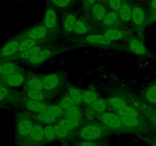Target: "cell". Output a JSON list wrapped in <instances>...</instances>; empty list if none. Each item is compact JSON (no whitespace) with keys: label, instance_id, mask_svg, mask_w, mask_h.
Instances as JSON below:
<instances>
[{"label":"cell","instance_id":"cell-9","mask_svg":"<svg viewBox=\"0 0 156 146\" xmlns=\"http://www.w3.org/2000/svg\"><path fill=\"white\" fill-rule=\"evenodd\" d=\"M84 40L88 43L101 46H111L112 43V42L103 34H89L84 38Z\"/></svg>","mask_w":156,"mask_h":146},{"label":"cell","instance_id":"cell-17","mask_svg":"<svg viewBox=\"0 0 156 146\" xmlns=\"http://www.w3.org/2000/svg\"><path fill=\"white\" fill-rule=\"evenodd\" d=\"M53 55V50H50V49H46V50H41L36 56H34V57L32 58L31 59H30L29 62L31 64H40L41 63V62H45L47 59H48L49 58L51 57Z\"/></svg>","mask_w":156,"mask_h":146},{"label":"cell","instance_id":"cell-48","mask_svg":"<svg viewBox=\"0 0 156 146\" xmlns=\"http://www.w3.org/2000/svg\"><path fill=\"white\" fill-rule=\"evenodd\" d=\"M2 66L0 65V75H2Z\"/></svg>","mask_w":156,"mask_h":146},{"label":"cell","instance_id":"cell-45","mask_svg":"<svg viewBox=\"0 0 156 146\" xmlns=\"http://www.w3.org/2000/svg\"><path fill=\"white\" fill-rule=\"evenodd\" d=\"M155 21H156V11L153 14H152V16L148 19V22L149 23H153V22H155Z\"/></svg>","mask_w":156,"mask_h":146},{"label":"cell","instance_id":"cell-28","mask_svg":"<svg viewBox=\"0 0 156 146\" xmlns=\"http://www.w3.org/2000/svg\"><path fill=\"white\" fill-rule=\"evenodd\" d=\"M27 97L30 100L43 101L46 99V94L44 91H35V90L28 89L27 91Z\"/></svg>","mask_w":156,"mask_h":146},{"label":"cell","instance_id":"cell-21","mask_svg":"<svg viewBox=\"0 0 156 146\" xmlns=\"http://www.w3.org/2000/svg\"><path fill=\"white\" fill-rule=\"evenodd\" d=\"M81 117H82V113L80 109L77 106H73L69 109L65 110L64 118L73 121H77V120H81Z\"/></svg>","mask_w":156,"mask_h":146},{"label":"cell","instance_id":"cell-5","mask_svg":"<svg viewBox=\"0 0 156 146\" xmlns=\"http://www.w3.org/2000/svg\"><path fill=\"white\" fill-rule=\"evenodd\" d=\"M131 21L133 24L138 28L143 27L146 22V14L143 8L140 6H135L133 9Z\"/></svg>","mask_w":156,"mask_h":146},{"label":"cell","instance_id":"cell-39","mask_svg":"<svg viewBox=\"0 0 156 146\" xmlns=\"http://www.w3.org/2000/svg\"><path fill=\"white\" fill-rule=\"evenodd\" d=\"M44 135H45V139L47 140H53L56 137V132H55L54 126L51 125H47L45 127H44Z\"/></svg>","mask_w":156,"mask_h":146},{"label":"cell","instance_id":"cell-20","mask_svg":"<svg viewBox=\"0 0 156 146\" xmlns=\"http://www.w3.org/2000/svg\"><path fill=\"white\" fill-rule=\"evenodd\" d=\"M24 77L21 73H15L6 77V83L12 87H18L24 82Z\"/></svg>","mask_w":156,"mask_h":146},{"label":"cell","instance_id":"cell-31","mask_svg":"<svg viewBox=\"0 0 156 146\" xmlns=\"http://www.w3.org/2000/svg\"><path fill=\"white\" fill-rule=\"evenodd\" d=\"M43 48H44V47H43L42 46L37 45L36 47H33V48L27 50V51L24 52V53H21V54L20 55V58H21V59H28V60H30L32 58L36 56L41 50H43Z\"/></svg>","mask_w":156,"mask_h":146},{"label":"cell","instance_id":"cell-10","mask_svg":"<svg viewBox=\"0 0 156 146\" xmlns=\"http://www.w3.org/2000/svg\"><path fill=\"white\" fill-rule=\"evenodd\" d=\"M20 42L17 40H12L5 44L1 50L2 56L4 57H9L17 53Z\"/></svg>","mask_w":156,"mask_h":146},{"label":"cell","instance_id":"cell-3","mask_svg":"<svg viewBox=\"0 0 156 146\" xmlns=\"http://www.w3.org/2000/svg\"><path fill=\"white\" fill-rule=\"evenodd\" d=\"M49 30L44 25H38L27 30L24 33V39H32L34 40H41L44 39L48 33Z\"/></svg>","mask_w":156,"mask_h":146},{"label":"cell","instance_id":"cell-33","mask_svg":"<svg viewBox=\"0 0 156 146\" xmlns=\"http://www.w3.org/2000/svg\"><path fill=\"white\" fill-rule=\"evenodd\" d=\"M2 75L7 77L12 74L18 73V68L12 62H6L2 65Z\"/></svg>","mask_w":156,"mask_h":146},{"label":"cell","instance_id":"cell-16","mask_svg":"<svg viewBox=\"0 0 156 146\" xmlns=\"http://www.w3.org/2000/svg\"><path fill=\"white\" fill-rule=\"evenodd\" d=\"M76 21H77L76 16L74 13H67L64 17L63 22H62L64 31L67 33H71L73 30Z\"/></svg>","mask_w":156,"mask_h":146},{"label":"cell","instance_id":"cell-13","mask_svg":"<svg viewBox=\"0 0 156 146\" xmlns=\"http://www.w3.org/2000/svg\"><path fill=\"white\" fill-rule=\"evenodd\" d=\"M104 36L108 38L111 42L114 40H117L123 38L126 35L125 31L121 29L117 28V27H112V28H108L104 32Z\"/></svg>","mask_w":156,"mask_h":146},{"label":"cell","instance_id":"cell-37","mask_svg":"<svg viewBox=\"0 0 156 146\" xmlns=\"http://www.w3.org/2000/svg\"><path fill=\"white\" fill-rule=\"evenodd\" d=\"M73 31L75 33H78V34H85L88 32V27L85 23L83 22L81 20L76 21V24L74 26V28H73Z\"/></svg>","mask_w":156,"mask_h":146},{"label":"cell","instance_id":"cell-30","mask_svg":"<svg viewBox=\"0 0 156 146\" xmlns=\"http://www.w3.org/2000/svg\"><path fill=\"white\" fill-rule=\"evenodd\" d=\"M108 103H107L106 100H102V99H98L94 103L90 105V107L91 109L95 112L98 113H102L105 112V110L108 108Z\"/></svg>","mask_w":156,"mask_h":146},{"label":"cell","instance_id":"cell-24","mask_svg":"<svg viewBox=\"0 0 156 146\" xmlns=\"http://www.w3.org/2000/svg\"><path fill=\"white\" fill-rule=\"evenodd\" d=\"M59 123L60 126L64 127L65 129H68L69 132L72 131H75L81 124V120H77V121H73V120H69L68 119L62 118L59 120Z\"/></svg>","mask_w":156,"mask_h":146},{"label":"cell","instance_id":"cell-2","mask_svg":"<svg viewBox=\"0 0 156 146\" xmlns=\"http://www.w3.org/2000/svg\"><path fill=\"white\" fill-rule=\"evenodd\" d=\"M100 119L105 127L114 130H120L125 128L122 123L120 117L116 114L109 112H104L100 114Z\"/></svg>","mask_w":156,"mask_h":146},{"label":"cell","instance_id":"cell-18","mask_svg":"<svg viewBox=\"0 0 156 146\" xmlns=\"http://www.w3.org/2000/svg\"><path fill=\"white\" fill-rule=\"evenodd\" d=\"M116 113L120 116L125 117H140V114L136 109L133 106L126 105L120 109L116 110Z\"/></svg>","mask_w":156,"mask_h":146},{"label":"cell","instance_id":"cell-11","mask_svg":"<svg viewBox=\"0 0 156 146\" xmlns=\"http://www.w3.org/2000/svg\"><path fill=\"white\" fill-rule=\"evenodd\" d=\"M128 46L131 51L137 55H145L146 53V49L144 44L140 39L136 37H132L128 40Z\"/></svg>","mask_w":156,"mask_h":146},{"label":"cell","instance_id":"cell-23","mask_svg":"<svg viewBox=\"0 0 156 146\" xmlns=\"http://www.w3.org/2000/svg\"><path fill=\"white\" fill-rule=\"evenodd\" d=\"M37 41L34 40L32 39H24L21 40L19 43V47H18V50L17 53L21 55V53H24L27 50H30V49L33 48V47H36Z\"/></svg>","mask_w":156,"mask_h":146},{"label":"cell","instance_id":"cell-1","mask_svg":"<svg viewBox=\"0 0 156 146\" xmlns=\"http://www.w3.org/2000/svg\"><path fill=\"white\" fill-rule=\"evenodd\" d=\"M108 133L107 127L97 124H88L81 129L79 136L86 141H95L101 139Z\"/></svg>","mask_w":156,"mask_h":146},{"label":"cell","instance_id":"cell-41","mask_svg":"<svg viewBox=\"0 0 156 146\" xmlns=\"http://www.w3.org/2000/svg\"><path fill=\"white\" fill-rule=\"evenodd\" d=\"M108 1H109V5L111 6V9L113 11L118 12L120 7H121L123 0H108Z\"/></svg>","mask_w":156,"mask_h":146},{"label":"cell","instance_id":"cell-27","mask_svg":"<svg viewBox=\"0 0 156 146\" xmlns=\"http://www.w3.org/2000/svg\"><path fill=\"white\" fill-rule=\"evenodd\" d=\"M37 120L41 123L47 125L52 124V123H53L56 120V117L53 116L51 114L49 113L47 111H46V109L43 111V112L39 113L37 116Z\"/></svg>","mask_w":156,"mask_h":146},{"label":"cell","instance_id":"cell-40","mask_svg":"<svg viewBox=\"0 0 156 146\" xmlns=\"http://www.w3.org/2000/svg\"><path fill=\"white\" fill-rule=\"evenodd\" d=\"M54 129H55V132H56V138H62L66 137L67 135L69 134V131L68 129H65L64 127H62V126L57 123V124L54 125Z\"/></svg>","mask_w":156,"mask_h":146},{"label":"cell","instance_id":"cell-43","mask_svg":"<svg viewBox=\"0 0 156 146\" xmlns=\"http://www.w3.org/2000/svg\"><path fill=\"white\" fill-rule=\"evenodd\" d=\"M78 146H99V144L92 141H86V140H85V141H81Z\"/></svg>","mask_w":156,"mask_h":146},{"label":"cell","instance_id":"cell-25","mask_svg":"<svg viewBox=\"0 0 156 146\" xmlns=\"http://www.w3.org/2000/svg\"><path fill=\"white\" fill-rule=\"evenodd\" d=\"M69 97L73 99L75 104L79 105L81 103H82L83 93H82V91L80 89L71 86L69 88Z\"/></svg>","mask_w":156,"mask_h":146},{"label":"cell","instance_id":"cell-46","mask_svg":"<svg viewBox=\"0 0 156 146\" xmlns=\"http://www.w3.org/2000/svg\"><path fill=\"white\" fill-rule=\"evenodd\" d=\"M150 7L152 8L153 10L156 11V0H152L150 3Z\"/></svg>","mask_w":156,"mask_h":146},{"label":"cell","instance_id":"cell-12","mask_svg":"<svg viewBox=\"0 0 156 146\" xmlns=\"http://www.w3.org/2000/svg\"><path fill=\"white\" fill-rule=\"evenodd\" d=\"M30 139L34 143H41L45 139L44 127L40 124L34 125L33 129L28 135Z\"/></svg>","mask_w":156,"mask_h":146},{"label":"cell","instance_id":"cell-35","mask_svg":"<svg viewBox=\"0 0 156 146\" xmlns=\"http://www.w3.org/2000/svg\"><path fill=\"white\" fill-rule=\"evenodd\" d=\"M146 99L149 103L156 104V85L151 86L146 90Z\"/></svg>","mask_w":156,"mask_h":146},{"label":"cell","instance_id":"cell-6","mask_svg":"<svg viewBox=\"0 0 156 146\" xmlns=\"http://www.w3.org/2000/svg\"><path fill=\"white\" fill-rule=\"evenodd\" d=\"M34 124L30 120L27 118H22L18 120L17 125V130L18 135L21 137H27L30 135L33 129Z\"/></svg>","mask_w":156,"mask_h":146},{"label":"cell","instance_id":"cell-7","mask_svg":"<svg viewBox=\"0 0 156 146\" xmlns=\"http://www.w3.org/2000/svg\"><path fill=\"white\" fill-rule=\"evenodd\" d=\"M44 25L50 30H53L57 25V17L56 11L53 8H48L44 14Z\"/></svg>","mask_w":156,"mask_h":146},{"label":"cell","instance_id":"cell-42","mask_svg":"<svg viewBox=\"0 0 156 146\" xmlns=\"http://www.w3.org/2000/svg\"><path fill=\"white\" fill-rule=\"evenodd\" d=\"M9 94V90L5 87H2L0 88V101L4 100Z\"/></svg>","mask_w":156,"mask_h":146},{"label":"cell","instance_id":"cell-38","mask_svg":"<svg viewBox=\"0 0 156 146\" xmlns=\"http://www.w3.org/2000/svg\"><path fill=\"white\" fill-rule=\"evenodd\" d=\"M75 105L76 104H75L74 101H73V99L69 96H66V97H64L59 103V106L61 108H62L64 110H66V109H69V108L75 106Z\"/></svg>","mask_w":156,"mask_h":146},{"label":"cell","instance_id":"cell-29","mask_svg":"<svg viewBox=\"0 0 156 146\" xmlns=\"http://www.w3.org/2000/svg\"><path fill=\"white\" fill-rule=\"evenodd\" d=\"M26 87L28 89L35 90V91H44V85L41 79L37 78H33L31 79H29L26 83Z\"/></svg>","mask_w":156,"mask_h":146},{"label":"cell","instance_id":"cell-22","mask_svg":"<svg viewBox=\"0 0 156 146\" xmlns=\"http://www.w3.org/2000/svg\"><path fill=\"white\" fill-rule=\"evenodd\" d=\"M120 117L122 121V123H123L125 127L137 128L142 125V121L140 117Z\"/></svg>","mask_w":156,"mask_h":146},{"label":"cell","instance_id":"cell-49","mask_svg":"<svg viewBox=\"0 0 156 146\" xmlns=\"http://www.w3.org/2000/svg\"><path fill=\"white\" fill-rule=\"evenodd\" d=\"M0 88H2V84L0 83Z\"/></svg>","mask_w":156,"mask_h":146},{"label":"cell","instance_id":"cell-32","mask_svg":"<svg viewBox=\"0 0 156 146\" xmlns=\"http://www.w3.org/2000/svg\"><path fill=\"white\" fill-rule=\"evenodd\" d=\"M98 99V94L94 91H86L83 93L82 96V103L87 105H91Z\"/></svg>","mask_w":156,"mask_h":146},{"label":"cell","instance_id":"cell-26","mask_svg":"<svg viewBox=\"0 0 156 146\" xmlns=\"http://www.w3.org/2000/svg\"><path fill=\"white\" fill-rule=\"evenodd\" d=\"M106 101L108 105H110V106H111L113 108L116 109H120L123 106L127 105V102L126 100L117 97H109V98L106 99Z\"/></svg>","mask_w":156,"mask_h":146},{"label":"cell","instance_id":"cell-34","mask_svg":"<svg viewBox=\"0 0 156 146\" xmlns=\"http://www.w3.org/2000/svg\"><path fill=\"white\" fill-rule=\"evenodd\" d=\"M46 111L51 114L52 116L55 117L62 116L65 114V110L62 108H61L59 105H53V106H48L46 109Z\"/></svg>","mask_w":156,"mask_h":146},{"label":"cell","instance_id":"cell-44","mask_svg":"<svg viewBox=\"0 0 156 146\" xmlns=\"http://www.w3.org/2000/svg\"><path fill=\"white\" fill-rule=\"evenodd\" d=\"M96 1L97 0H82L84 5L86 8H88V9H90V8L92 7L95 4Z\"/></svg>","mask_w":156,"mask_h":146},{"label":"cell","instance_id":"cell-8","mask_svg":"<svg viewBox=\"0 0 156 146\" xmlns=\"http://www.w3.org/2000/svg\"><path fill=\"white\" fill-rule=\"evenodd\" d=\"M132 12L133 9L129 2L127 0H123L121 7L118 12L120 21H123V22L130 21L131 18H132Z\"/></svg>","mask_w":156,"mask_h":146},{"label":"cell","instance_id":"cell-47","mask_svg":"<svg viewBox=\"0 0 156 146\" xmlns=\"http://www.w3.org/2000/svg\"><path fill=\"white\" fill-rule=\"evenodd\" d=\"M151 144H152V146H156V139H153L151 141Z\"/></svg>","mask_w":156,"mask_h":146},{"label":"cell","instance_id":"cell-4","mask_svg":"<svg viewBox=\"0 0 156 146\" xmlns=\"http://www.w3.org/2000/svg\"><path fill=\"white\" fill-rule=\"evenodd\" d=\"M42 82L44 85V90L46 91H53L57 88L62 83L61 75L56 73L47 75L42 78Z\"/></svg>","mask_w":156,"mask_h":146},{"label":"cell","instance_id":"cell-15","mask_svg":"<svg viewBox=\"0 0 156 146\" xmlns=\"http://www.w3.org/2000/svg\"><path fill=\"white\" fill-rule=\"evenodd\" d=\"M120 20L118 12H115V11H111V12H108L107 15H105L103 20V24L106 27L112 28V27H115V26L117 25Z\"/></svg>","mask_w":156,"mask_h":146},{"label":"cell","instance_id":"cell-36","mask_svg":"<svg viewBox=\"0 0 156 146\" xmlns=\"http://www.w3.org/2000/svg\"><path fill=\"white\" fill-rule=\"evenodd\" d=\"M52 3L53 5L59 9H65L70 7L73 5L74 0H47Z\"/></svg>","mask_w":156,"mask_h":146},{"label":"cell","instance_id":"cell-19","mask_svg":"<svg viewBox=\"0 0 156 146\" xmlns=\"http://www.w3.org/2000/svg\"><path fill=\"white\" fill-rule=\"evenodd\" d=\"M91 12H92V14L95 19L99 21H103L105 15H107L106 9L101 3H95L91 7Z\"/></svg>","mask_w":156,"mask_h":146},{"label":"cell","instance_id":"cell-14","mask_svg":"<svg viewBox=\"0 0 156 146\" xmlns=\"http://www.w3.org/2000/svg\"><path fill=\"white\" fill-rule=\"evenodd\" d=\"M24 106L29 110L33 111L34 113H37L44 111L48 106L43 101H37V100H30V99L24 102Z\"/></svg>","mask_w":156,"mask_h":146}]
</instances>
